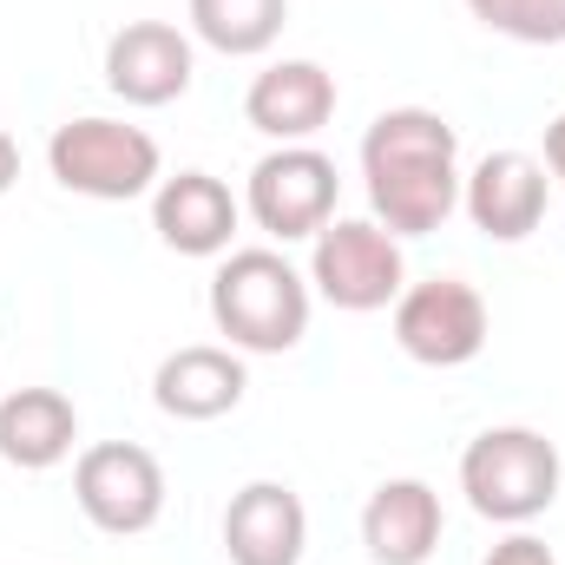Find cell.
<instances>
[{"label": "cell", "mask_w": 565, "mask_h": 565, "mask_svg": "<svg viewBox=\"0 0 565 565\" xmlns=\"http://www.w3.org/2000/svg\"><path fill=\"white\" fill-rule=\"evenodd\" d=\"M362 184L382 231H440L460 211V132L427 106H388L362 132Z\"/></svg>", "instance_id": "obj_1"}, {"label": "cell", "mask_w": 565, "mask_h": 565, "mask_svg": "<svg viewBox=\"0 0 565 565\" xmlns=\"http://www.w3.org/2000/svg\"><path fill=\"white\" fill-rule=\"evenodd\" d=\"M309 277L282 250H224L211 277V322L237 355H289L309 335Z\"/></svg>", "instance_id": "obj_2"}, {"label": "cell", "mask_w": 565, "mask_h": 565, "mask_svg": "<svg viewBox=\"0 0 565 565\" xmlns=\"http://www.w3.org/2000/svg\"><path fill=\"white\" fill-rule=\"evenodd\" d=\"M565 460L540 427H487L460 454V493L493 526H533L559 500Z\"/></svg>", "instance_id": "obj_3"}, {"label": "cell", "mask_w": 565, "mask_h": 565, "mask_svg": "<svg viewBox=\"0 0 565 565\" xmlns=\"http://www.w3.org/2000/svg\"><path fill=\"white\" fill-rule=\"evenodd\" d=\"M46 171L73 198L132 204V198L158 191L164 158H158V139L145 126H126V119H66L46 139Z\"/></svg>", "instance_id": "obj_4"}, {"label": "cell", "mask_w": 565, "mask_h": 565, "mask_svg": "<svg viewBox=\"0 0 565 565\" xmlns=\"http://www.w3.org/2000/svg\"><path fill=\"white\" fill-rule=\"evenodd\" d=\"M309 289L349 316H375L395 309V296L408 289V257L402 237L382 231L375 217H329L309 237Z\"/></svg>", "instance_id": "obj_5"}, {"label": "cell", "mask_w": 565, "mask_h": 565, "mask_svg": "<svg viewBox=\"0 0 565 565\" xmlns=\"http://www.w3.org/2000/svg\"><path fill=\"white\" fill-rule=\"evenodd\" d=\"M73 500L113 540L151 533L158 513H164V467H158V454L139 447V440H93L73 460Z\"/></svg>", "instance_id": "obj_6"}, {"label": "cell", "mask_w": 565, "mask_h": 565, "mask_svg": "<svg viewBox=\"0 0 565 565\" xmlns=\"http://www.w3.org/2000/svg\"><path fill=\"white\" fill-rule=\"evenodd\" d=\"M335 191H342V178H335L329 151H316V145H277V151H264L250 164L244 211L277 244H302V237H316L335 217Z\"/></svg>", "instance_id": "obj_7"}, {"label": "cell", "mask_w": 565, "mask_h": 565, "mask_svg": "<svg viewBox=\"0 0 565 565\" xmlns=\"http://www.w3.org/2000/svg\"><path fill=\"white\" fill-rule=\"evenodd\" d=\"M395 342L422 369H467L487 349V296L467 277H427L395 296Z\"/></svg>", "instance_id": "obj_8"}, {"label": "cell", "mask_w": 565, "mask_h": 565, "mask_svg": "<svg viewBox=\"0 0 565 565\" xmlns=\"http://www.w3.org/2000/svg\"><path fill=\"white\" fill-rule=\"evenodd\" d=\"M546 191H553V178H546V164H540L533 151H487V158L460 178V211L473 217L480 237L520 244V237L540 231Z\"/></svg>", "instance_id": "obj_9"}, {"label": "cell", "mask_w": 565, "mask_h": 565, "mask_svg": "<svg viewBox=\"0 0 565 565\" xmlns=\"http://www.w3.org/2000/svg\"><path fill=\"white\" fill-rule=\"evenodd\" d=\"M191 73H198V53H191V33H178L171 20H126L113 40H106V86L126 99V106H171L191 93Z\"/></svg>", "instance_id": "obj_10"}, {"label": "cell", "mask_w": 565, "mask_h": 565, "mask_svg": "<svg viewBox=\"0 0 565 565\" xmlns=\"http://www.w3.org/2000/svg\"><path fill=\"white\" fill-rule=\"evenodd\" d=\"M237 224H244V204L211 171H178V178H158L151 191V231L178 257H224Z\"/></svg>", "instance_id": "obj_11"}, {"label": "cell", "mask_w": 565, "mask_h": 565, "mask_svg": "<svg viewBox=\"0 0 565 565\" xmlns=\"http://www.w3.org/2000/svg\"><path fill=\"white\" fill-rule=\"evenodd\" d=\"M335 99H342V86H335L329 66H316V60H277V66H264L250 79L244 119L277 145H309L335 119Z\"/></svg>", "instance_id": "obj_12"}, {"label": "cell", "mask_w": 565, "mask_h": 565, "mask_svg": "<svg viewBox=\"0 0 565 565\" xmlns=\"http://www.w3.org/2000/svg\"><path fill=\"white\" fill-rule=\"evenodd\" d=\"M309 546V513L296 487L282 480H250L224 507V559L231 565H302Z\"/></svg>", "instance_id": "obj_13"}, {"label": "cell", "mask_w": 565, "mask_h": 565, "mask_svg": "<svg viewBox=\"0 0 565 565\" xmlns=\"http://www.w3.org/2000/svg\"><path fill=\"white\" fill-rule=\"evenodd\" d=\"M250 388V369L237 349H217V342H191V349H171L151 375V402L171 415V422H217L244 402Z\"/></svg>", "instance_id": "obj_14"}, {"label": "cell", "mask_w": 565, "mask_h": 565, "mask_svg": "<svg viewBox=\"0 0 565 565\" xmlns=\"http://www.w3.org/2000/svg\"><path fill=\"white\" fill-rule=\"evenodd\" d=\"M440 493L427 480H382L362 507V546L375 565H427L440 546Z\"/></svg>", "instance_id": "obj_15"}, {"label": "cell", "mask_w": 565, "mask_h": 565, "mask_svg": "<svg viewBox=\"0 0 565 565\" xmlns=\"http://www.w3.org/2000/svg\"><path fill=\"white\" fill-rule=\"evenodd\" d=\"M79 440V408L60 388H13L0 402V460L20 473H46L73 454Z\"/></svg>", "instance_id": "obj_16"}, {"label": "cell", "mask_w": 565, "mask_h": 565, "mask_svg": "<svg viewBox=\"0 0 565 565\" xmlns=\"http://www.w3.org/2000/svg\"><path fill=\"white\" fill-rule=\"evenodd\" d=\"M289 26V0H191V33L224 60H257Z\"/></svg>", "instance_id": "obj_17"}, {"label": "cell", "mask_w": 565, "mask_h": 565, "mask_svg": "<svg viewBox=\"0 0 565 565\" xmlns=\"http://www.w3.org/2000/svg\"><path fill=\"white\" fill-rule=\"evenodd\" d=\"M467 13L520 46H565V0H467Z\"/></svg>", "instance_id": "obj_18"}, {"label": "cell", "mask_w": 565, "mask_h": 565, "mask_svg": "<svg viewBox=\"0 0 565 565\" xmlns=\"http://www.w3.org/2000/svg\"><path fill=\"white\" fill-rule=\"evenodd\" d=\"M480 565H559V559H553V546H546L540 533H507Z\"/></svg>", "instance_id": "obj_19"}, {"label": "cell", "mask_w": 565, "mask_h": 565, "mask_svg": "<svg viewBox=\"0 0 565 565\" xmlns=\"http://www.w3.org/2000/svg\"><path fill=\"white\" fill-rule=\"evenodd\" d=\"M540 164H546V171H553V178L565 184V113L553 119V126H546V158H540Z\"/></svg>", "instance_id": "obj_20"}, {"label": "cell", "mask_w": 565, "mask_h": 565, "mask_svg": "<svg viewBox=\"0 0 565 565\" xmlns=\"http://www.w3.org/2000/svg\"><path fill=\"white\" fill-rule=\"evenodd\" d=\"M13 178H20V145H13V132H0V198L13 191Z\"/></svg>", "instance_id": "obj_21"}]
</instances>
